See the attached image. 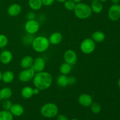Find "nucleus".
<instances>
[{
    "mask_svg": "<svg viewBox=\"0 0 120 120\" xmlns=\"http://www.w3.org/2000/svg\"><path fill=\"white\" fill-rule=\"evenodd\" d=\"M21 96L25 99H29L34 96L33 93V88L30 86H25L21 90Z\"/></svg>",
    "mask_w": 120,
    "mask_h": 120,
    "instance_id": "21",
    "label": "nucleus"
},
{
    "mask_svg": "<svg viewBox=\"0 0 120 120\" xmlns=\"http://www.w3.org/2000/svg\"><path fill=\"white\" fill-rule=\"evenodd\" d=\"M72 1H73L76 4H78L80 2H82V0H72Z\"/></svg>",
    "mask_w": 120,
    "mask_h": 120,
    "instance_id": "37",
    "label": "nucleus"
},
{
    "mask_svg": "<svg viewBox=\"0 0 120 120\" xmlns=\"http://www.w3.org/2000/svg\"><path fill=\"white\" fill-rule=\"evenodd\" d=\"M12 96V90L8 87H5L0 90V100L9 99Z\"/></svg>",
    "mask_w": 120,
    "mask_h": 120,
    "instance_id": "17",
    "label": "nucleus"
},
{
    "mask_svg": "<svg viewBox=\"0 0 120 120\" xmlns=\"http://www.w3.org/2000/svg\"><path fill=\"white\" fill-rule=\"evenodd\" d=\"M34 35L31 34H26V35H25L22 38V42L23 44L26 46H30L32 45L33 41H34Z\"/></svg>",
    "mask_w": 120,
    "mask_h": 120,
    "instance_id": "26",
    "label": "nucleus"
},
{
    "mask_svg": "<svg viewBox=\"0 0 120 120\" xmlns=\"http://www.w3.org/2000/svg\"><path fill=\"white\" fill-rule=\"evenodd\" d=\"M34 60V59L32 56L27 55V56H24L21 59V62H20V65L23 69H30L32 66Z\"/></svg>",
    "mask_w": 120,
    "mask_h": 120,
    "instance_id": "15",
    "label": "nucleus"
},
{
    "mask_svg": "<svg viewBox=\"0 0 120 120\" xmlns=\"http://www.w3.org/2000/svg\"><path fill=\"white\" fill-rule=\"evenodd\" d=\"M90 107L91 111L94 114H98L101 111V106L97 102H93Z\"/></svg>",
    "mask_w": 120,
    "mask_h": 120,
    "instance_id": "27",
    "label": "nucleus"
},
{
    "mask_svg": "<svg viewBox=\"0 0 120 120\" xmlns=\"http://www.w3.org/2000/svg\"><path fill=\"white\" fill-rule=\"evenodd\" d=\"M76 4L72 0H66L64 2V7L68 11H73L76 7Z\"/></svg>",
    "mask_w": 120,
    "mask_h": 120,
    "instance_id": "28",
    "label": "nucleus"
},
{
    "mask_svg": "<svg viewBox=\"0 0 120 120\" xmlns=\"http://www.w3.org/2000/svg\"><path fill=\"white\" fill-rule=\"evenodd\" d=\"M40 24L35 19L28 20L24 25V29L26 34L34 35L39 31Z\"/></svg>",
    "mask_w": 120,
    "mask_h": 120,
    "instance_id": "7",
    "label": "nucleus"
},
{
    "mask_svg": "<svg viewBox=\"0 0 120 120\" xmlns=\"http://www.w3.org/2000/svg\"><path fill=\"white\" fill-rule=\"evenodd\" d=\"M32 80L35 87L41 91H43L51 86L53 83V77L50 73L43 71L36 73Z\"/></svg>",
    "mask_w": 120,
    "mask_h": 120,
    "instance_id": "1",
    "label": "nucleus"
},
{
    "mask_svg": "<svg viewBox=\"0 0 120 120\" xmlns=\"http://www.w3.org/2000/svg\"><path fill=\"white\" fill-rule=\"evenodd\" d=\"M13 59V55L10 50H4L0 53V62L3 64H8Z\"/></svg>",
    "mask_w": 120,
    "mask_h": 120,
    "instance_id": "12",
    "label": "nucleus"
},
{
    "mask_svg": "<svg viewBox=\"0 0 120 120\" xmlns=\"http://www.w3.org/2000/svg\"><path fill=\"white\" fill-rule=\"evenodd\" d=\"M26 17L28 20L35 19V18H36V14H35V12H29L27 14Z\"/></svg>",
    "mask_w": 120,
    "mask_h": 120,
    "instance_id": "33",
    "label": "nucleus"
},
{
    "mask_svg": "<svg viewBox=\"0 0 120 120\" xmlns=\"http://www.w3.org/2000/svg\"><path fill=\"white\" fill-rule=\"evenodd\" d=\"M43 5L50 6L54 3L55 0H41Z\"/></svg>",
    "mask_w": 120,
    "mask_h": 120,
    "instance_id": "32",
    "label": "nucleus"
},
{
    "mask_svg": "<svg viewBox=\"0 0 120 120\" xmlns=\"http://www.w3.org/2000/svg\"><path fill=\"white\" fill-rule=\"evenodd\" d=\"M108 16L112 21H117L120 19V5L112 4L109 8Z\"/></svg>",
    "mask_w": 120,
    "mask_h": 120,
    "instance_id": "8",
    "label": "nucleus"
},
{
    "mask_svg": "<svg viewBox=\"0 0 120 120\" xmlns=\"http://www.w3.org/2000/svg\"><path fill=\"white\" fill-rule=\"evenodd\" d=\"M91 39L96 43H101L103 42L105 39V35L102 31L96 30L91 34Z\"/></svg>",
    "mask_w": 120,
    "mask_h": 120,
    "instance_id": "20",
    "label": "nucleus"
},
{
    "mask_svg": "<svg viewBox=\"0 0 120 120\" xmlns=\"http://www.w3.org/2000/svg\"><path fill=\"white\" fill-rule=\"evenodd\" d=\"M50 45L49 39L46 37L44 36H38L35 37L31 46L36 52L43 53L49 49Z\"/></svg>",
    "mask_w": 120,
    "mask_h": 120,
    "instance_id": "3",
    "label": "nucleus"
},
{
    "mask_svg": "<svg viewBox=\"0 0 120 120\" xmlns=\"http://www.w3.org/2000/svg\"><path fill=\"white\" fill-rule=\"evenodd\" d=\"M58 107L53 103H48L42 105L41 109V114L46 118H54L57 116Z\"/></svg>",
    "mask_w": 120,
    "mask_h": 120,
    "instance_id": "4",
    "label": "nucleus"
},
{
    "mask_svg": "<svg viewBox=\"0 0 120 120\" xmlns=\"http://www.w3.org/2000/svg\"><path fill=\"white\" fill-rule=\"evenodd\" d=\"M55 1H56L58 2H60V3H64L66 0H55Z\"/></svg>",
    "mask_w": 120,
    "mask_h": 120,
    "instance_id": "38",
    "label": "nucleus"
},
{
    "mask_svg": "<svg viewBox=\"0 0 120 120\" xmlns=\"http://www.w3.org/2000/svg\"><path fill=\"white\" fill-rule=\"evenodd\" d=\"M40 91L41 90H39L38 88L35 87L34 89H33V93H34V95H38L40 93Z\"/></svg>",
    "mask_w": 120,
    "mask_h": 120,
    "instance_id": "35",
    "label": "nucleus"
},
{
    "mask_svg": "<svg viewBox=\"0 0 120 120\" xmlns=\"http://www.w3.org/2000/svg\"><path fill=\"white\" fill-rule=\"evenodd\" d=\"M118 87H119V88L120 89V79L119 80H118Z\"/></svg>",
    "mask_w": 120,
    "mask_h": 120,
    "instance_id": "40",
    "label": "nucleus"
},
{
    "mask_svg": "<svg viewBox=\"0 0 120 120\" xmlns=\"http://www.w3.org/2000/svg\"><path fill=\"white\" fill-rule=\"evenodd\" d=\"M73 11L75 16L77 18L83 20L90 18L93 13L90 6L83 2L76 4Z\"/></svg>",
    "mask_w": 120,
    "mask_h": 120,
    "instance_id": "2",
    "label": "nucleus"
},
{
    "mask_svg": "<svg viewBox=\"0 0 120 120\" xmlns=\"http://www.w3.org/2000/svg\"><path fill=\"white\" fill-rule=\"evenodd\" d=\"M77 82V79L75 76H69L68 77V85L72 86L75 84Z\"/></svg>",
    "mask_w": 120,
    "mask_h": 120,
    "instance_id": "31",
    "label": "nucleus"
},
{
    "mask_svg": "<svg viewBox=\"0 0 120 120\" xmlns=\"http://www.w3.org/2000/svg\"><path fill=\"white\" fill-rule=\"evenodd\" d=\"M110 1L112 2V4H117L119 3L120 0H110Z\"/></svg>",
    "mask_w": 120,
    "mask_h": 120,
    "instance_id": "36",
    "label": "nucleus"
},
{
    "mask_svg": "<svg viewBox=\"0 0 120 120\" xmlns=\"http://www.w3.org/2000/svg\"><path fill=\"white\" fill-rule=\"evenodd\" d=\"M12 105V103L11 101L9 100V99L5 100H4L3 103H2V107L3 110H7V111H10Z\"/></svg>",
    "mask_w": 120,
    "mask_h": 120,
    "instance_id": "30",
    "label": "nucleus"
},
{
    "mask_svg": "<svg viewBox=\"0 0 120 120\" xmlns=\"http://www.w3.org/2000/svg\"><path fill=\"white\" fill-rule=\"evenodd\" d=\"M71 70H72V65L66 62L62 63L59 68V71L60 73L66 76H68L71 72Z\"/></svg>",
    "mask_w": 120,
    "mask_h": 120,
    "instance_id": "23",
    "label": "nucleus"
},
{
    "mask_svg": "<svg viewBox=\"0 0 120 120\" xmlns=\"http://www.w3.org/2000/svg\"><path fill=\"white\" fill-rule=\"evenodd\" d=\"M71 120H79L77 119V118H73V119H71Z\"/></svg>",
    "mask_w": 120,
    "mask_h": 120,
    "instance_id": "42",
    "label": "nucleus"
},
{
    "mask_svg": "<svg viewBox=\"0 0 120 120\" xmlns=\"http://www.w3.org/2000/svg\"><path fill=\"white\" fill-rule=\"evenodd\" d=\"M36 73L32 68L27 69H23L20 71L18 75L19 80L23 83L30 82L32 80Z\"/></svg>",
    "mask_w": 120,
    "mask_h": 120,
    "instance_id": "6",
    "label": "nucleus"
},
{
    "mask_svg": "<svg viewBox=\"0 0 120 120\" xmlns=\"http://www.w3.org/2000/svg\"><path fill=\"white\" fill-rule=\"evenodd\" d=\"M57 120H69V119L65 115L60 114L57 116Z\"/></svg>",
    "mask_w": 120,
    "mask_h": 120,
    "instance_id": "34",
    "label": "nucleus"
},
{
    "mask_svg": "<svg viewBox=\"0 0 120 120\" xmlns=\"http://www.w3.org/2000/svg\"><path fill=\"white\" fill-rule=\"evenodd\" d=\"M89 1H94V0H89Z\"/></svg>",
    "mask_w": 120,
    "mask_h": 120,
    "instance_id": "43",
    "label": "nucleus"
},
{
    "mask_svg": "<svg viewBox=\"0 0 120 120\" xmlns=\"http://www.w3.org/2000/svg\"><path fill=\"white\" fill-rule=\"evenodd\" d=\"M0 120H14V116L9 111H0Z\"/></svg>",
    "mask_w": 120,
    "mask_h": 120,
    "instance_id": "25",
    "label": "nucleus"
},
{
    "mask_svg": "<svg viewBox=\"0 0 120 120\" xmlns=\"http://www.w3.org/2000/svg\"><path fill=\"white\" fill-rule=\"evenodd\" d=\"M46 67L45 60L41 57H36L34 60L32 69L35 71V73L41 72L44 71Z\"/></svg>",
    "mask_w": 120,
    "mask_h": 120,
    "instance_id": "10",
    "label": "nucleus"
},
{
    "mask_svg": "<svg viewBox=\"0 0 120 120\" xmlns=\"http://www.w3.org/2000/svg\"><path fill=\"white\" fill-rule=\"evenodd\" d=\"M8 38L6 35L0 34V49L5 48L8 44Z\"/></svg>",
    "mask_w": 120,
    "mask_h": 120,
    "instance_id": "29",
    "label": "nucleus"
},
{
    "mask_svg": "<svg viewBox=\"0 0 120 120\" xmlns=\"http://www.w3.org/2000/svg\"><path fill=\"white\" fill-rule=\"evenodd\" d=\"M2 73L0 71V81L2 80Z\"/></svg>",
    "mask_w": 120,
    "mask_h": 120,
    "instance_id": "39",
    "label": "nucleus"
},
{
    "mask_svg": "<svg viewBox=\"0 0 120 120\" xmlns=\"http://www.w3.org/2000/svg\"><path fill=\"white\" fill-rule=\"evenodd\" d=\"M80 50L85 55H89L93 52L96 49V42L89 38L83 40L80 44Z\"/></svg>",
    "mask_w": 120,
    "mask_h": 120,
    "instance_id": "5",
    "label": "nucleus"
},
{
    "mask_svg": "<svg viewBox=\"0 0 120 120\" xmlns=\"http://www.w3.org/2000/svg\"><path fill=\"white\" fill-rule=\"evenodd\" d=\"M63 58L66 63L74 65L77 63V55L76 52L72 49H68L65 51L63 55Z\"/></svg>",
    "mask_w": 120,
    "mask_h": 120,
    "instance_id": "9",
    "label": "nucleus"
},
{
    "mask_svg": "<svg viewBox=\"0 0 120 120\" xmlns=\"http://www.w3.org/2000/svg\"><path fill=\"white\" fill-rule=\"evenodd\" d=\"M28 4L30 9L34 11L39 10L43 5L41 0H29Z\"/></svg>",
    "mask_w": 120,
    "mask_h": 120,
    "instance_id": "24",
    "label": "nucleus"
},
{
    "mask_svg": "<svg viewBox=\"0 0 120 120\" xmlns=\"http://www.w3.org/2000/svg\"><path fill=\"white\" fill-rule=\"evenodd\" d=\"M91 11L94 14H100L102 12L103 9V6L102 2L98 0H94L91 2L90 5Z\"/></svg>",
    "mask_w": 120,
    "mask_h": 120,
    "instance_id": "18",
    "label": "nucleus"
},
{
    "mask_svg": "<svg viewBox=\"0 0 120 120\" xmlns=\"http://www.w3.org/2000/svg\"><path fill=\"white\" fill-rule=\"evenodd\" d=\"M22 11V7L19 4L14 3L8 7L7 13L11 16H16Z\"/></svg>",
    "mask_w": 120,
    "mask_h": 120,
    "instance_id": "13",
    "label": "nucleus"
},
{
    "mask_svg": "<svg viewBox=\"0 0 120 120\" xmlns=\"http://www.w3.org/2000/svg\"><path fill=\"white\" fill-rule=\"evenodd\" d=\"M56 83L60 87H66L69 86L68 85V76L61 74L57 77V80H56Z\"/></svg>",
    "mask_w": 120,
    "mask_h": 120,
    "instance_id": "22",
    "label": "nucleus"
},
{
    "mask_svg": "<svg viewBox=\"0 0 120 120\" xmlns=\"http://www.w3.org/2000/svg\"><path fill=\"white\" fill-rule=\"evenodd\" d=\"M48 39L50 42V44L56 45L62 42L63 36H62V34L59 32H55L49 36Z\"/></svg>",
    "mask_w": 120,
    "mask_h": 120,
    "instance_id": "14",
    "label": "nucleus"
},
{
    "mask_svg": "<svg viewBox=\"0 0 120 120\" xmlns=\"http://www.w3.org/2000/svg\"><path fill=\"white\" fill-rule=\"evenodd\" d=\"M98 1H100L101 2H106L107 0H98Z\"/></svg>",
    "mask_w": 120,
    "mask_h": 120,
    "instance_id": "41",
    "label": "nucleus"
},
{
    "mask_svg": "<svg viewBox=\"0 0 120 120\" xmlns=\"http://www.w3.org/2000/svg\"><path fill=\"white\" fill-rule=\"evenodd\" d=\"M15 79V75L13 71L11 70H7L2 73V81L6 84L12 83Z\"/></svg>",
    "mask_w": 120,
    "mask_h": 120,
    "instance_id": "19",
    "label": "nucleus"
},
{
    "mask_svg": "<svg viewBox=\"0 0 120 120\" xmlns=\"http://www.w3.org/2000/svg\"><path fill=\"white\" fill-rule=\"evenodd\" d=\"M93 102V100L92 97L88 94H82L78 97V103L81 105L85 107H90Z\"/></svg>",
    "mask_w": 120,
    "mask_h": 120,
    "instance_id": "11",
    "label": "nucleus"
},
{
    "mask_svg": "<svg viewBox=\"0 0 120 120\" xmlns=\"http://www.w3.org/2000/svg\"><path fill=\"white\" fill-rule=\"evenodd\" d=\"M9 111L11 112L13 116L20 117L24 112V108L21 104L15 103V104H13L12 106Z\"/></svg>",
    "mask_w": 120,
    "mask_h": 120,
    "instance_id": "16",
    "label": "nucleus"
}]
</instances>
